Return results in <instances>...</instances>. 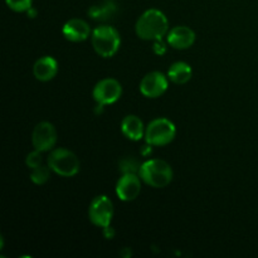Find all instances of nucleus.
Returning a JSON list of instances; mask_svg holds the SVG:
<instances>
[{
    "label": "nucleus",
    "mask_w": 258,
    "mask_h": 258,
    "mask_svg": "<svg viewBox=\"0 0 258 258\" xmlns=\"http://www.w3.org/2000/svg\"><path fill=\"white\" fill-rule=\"evenodd\" d=\"M88 217L95 226L101 228L110 227L113 217V206L110 198L106 196L96 197L90 204Z\"/></svg>",
    "instance_id": "423d86ee"
},
{
    "label": "nucleus",
    "mask_w": 258,
    "mask_h": 258,
    "mask_svg": "<svg viewBox=\"0 0 258 258\" xmlns=\"http://www.w3.org/2000/svg\"><path fill=\"white\" fill-rule=\"evenodd\" d=\"M49 166H38V168L33 169L32 174H30V179H32L33 183L35 184H44L45 181L49 179Z\"/></svg>",
    "instance_id": "f3484780"
},
{
    "label": "nucleus",
    "mask_w": 258,
    "mask_h": 258,
    "mask_svg": "<svg viewBox=\"0 0 258 258\" xmlns=\"http://www.w3.org/2000/svg\"><path fill=\"white\" fill-rule=\"evenodd\" d=\"M140 176L135 173L123 174L116 184V194L123 202H131L139 197L141 191Z\"/></svg>",
    "instance_id": "9d476101"
},
{
    "label": "nucleus",
    "mask_w": 258,
    "mask_h": 258,
    "mask_svg": "<svg viewBox=\"0 0 258 258\" xmlns=\"http://www.w3.org/2000/svg\"><path fill=\"white\" fill-rule=\"evenodd\" d=\"M48 166L55 174L66 178L77 175L80 171V160L75 153L64 148L53 150L48 156Z\"/></svg>",
    "instance_id": "20e7f679"
},
{
    "label": "nucleus",
    "mask_w": 258,
    "mask_h": 258,
    "mask_svg": "<svg viewBox=\"0 0 258 258\" xmlns=\"http://www.w3.org/2000/svg\"><path fill=\"white\" fill-rule=\"evenodd\" d=\"M139 176L153 188H165L173 180V169L161 159H151L141 164Z\"/></svg>",
    "instance_id": "f03ea898"
},
{
    "label": "nucleus",
    "mask_w": 258,
    "mask_h": 258,
    "mask_svg": "<svg viewBox=\"0 0 258 258\" xmlns=\"http://www.w3.org/2000/svg\"><path fill=\"white\" fill-rule=\"evenodd\" d=\"M58 72V63L50 55H45V57L39 58L37 62L33 66V73L34 77L38 81L42 82H47V81L53 80Z\"/></svg>",
    "instance_id": "ddd939ff"
},
{
    "label": "nucleus",
    "mask_w": 258,
    "mask_h": 258,
    "mask_svg": "<svg viewBox=\"0 0 258 258\" xmlns=\"http://www.w3.org/2000/svg\"><path fill=\"white\" fill-rule=\"evenodd\" d=\"M176 135L175 125L168 118H155L145 130V140L150 146H164L170 144Z\"/></svg>",
    "instance_id": "39448f33"
},
{
    "label": "nucleus",
    "mask_w": 258,
    "mask_h": 258,
    "mask_svg": "<svg viewBox=\"0 0 258 258\" xmlns=\"http://www.w3.org/2000/svg\"><path fill=\"white\" fill-rule=\"evenodd\" d=\"M8 7L14 12H28L32 8V0H5Z\"/></svg>",
    "instance_id": "a211bd4d"
},
{
    "label": "nucleus",
    "mask_w": 258,
    "mask_h": 258,
    "mask_svg": "<svg viewBox=\"0 0 258 258\" xmlns=\"http://www.w3.org/2000/svg\"><path fill=\"white\" fill-rule=\"evenodd\" d=\"M154 50H155V53H158V54H163V53H165V44L161 42V39L155 40Z\"/></svg>",
    "instance_id": "412c9836"
},
{
    "label": "nucleus",
    "mask_w": 258,
    "mask_h": 258,
    "mask_svg": "<svg viewBox=\"0 0 258 258\" xmlns=\"http://www.w3.org/2000/svg\"><path fill=\"white\" fill-rule=\"evenodd\" d=\"M121 131L128 140L139 141L144 138V123L138 116L128 115L121 122Z\"/></svg>",
    "instance_id": "4468645a"
},
{
    "label": "nucleus",
    "mask_w": 258,
    "mask_h": 258,
    "mask_svg": "<svg viewBox=\"0 0 258 258\" xmlns=\"http://www.w3.org/2000/svg\"><path fill=\"white\" fill-rule=\"evenodd\" d=\"M25 163H27L28 168L32 169V170L42 165V155H40V151L34 150L30 154H28L27 159H25Z\"/></svg>",
    "instance_id": "6ab92c4d"
},
{
    "label": "nucleus",
    "mask_w": 258,
    "mask_h": 258,
    "mask_svg": "<svg viewBox=\"0 0 258 258\" xmlns=\"http://www.w3.org/2000/svg\"><path fill=\"white\" fill-rule=\"evenodd\" d=\"M32 143L35 150L48 151L54 148L57 143V131L50 122H40L34 127L32 134Z\"/></svg>",
    "instance_id": "6e6552de"
},
{
    "label": "nucleus",
    "mask_w": 258,
    "mask_h": 258,
    "mask_svg": "<svg viewBox=\"0 0 258 258\" xmlns=\"http://www.w3.org/2000/svg\"><path fill=\"white\" fill-rule=\"evenodd\" d=\"M168 90V80L161 72H150L141 80L140 91L145 97H160Z\"/></svg>",
    "instance_id": "1a4fd4ad"
},
{
    "label": "nucleus",
    "mask_w": 258,
    "mask_h": 258,
    "mask_svg": "<svg viewBox=\"0 0 258 258\" xmlns=\"http://www.w3.org/2000/svg\"><path fill=\"white\" fill-rule=\"evenodd\" d=\"M121 170H122L123 174L127 173H135L138 169H140V166H138V163L135 160H131V159H126V160H122L120 164Z\"/></svg>",
    "instance_id": "aec40b11"
},
{
    "label": "nucleus",
    "mask_w": 258,
    "mask_h": 258,
    "mask_svg": "<svg viewBox=\"0 0 258 258\" xmlns=\"http://www.w3.org/2000/svg\"><path fill=\"white\" fill-rule=\"evenodd\" d=\"M62 33L67 40H71V42H83V40H86L90 37L91 28L85 20L71 19L63 25Z\"/></svg>",
    "instance_id": "f8f14e48"
},
{
    "label": "nucleus",
    "mask_w": 258,
    "mask_h": 258,
    "mask_svg": "<svg viewBox=\"0 0 258 258\" xmlns=\"http://www.w3.org/2000/svg\"><path fill=\"white\" fill-rule=\"evenodd\" d=\"M93 49L98 55L110 58L116 54L120 48L121 38L117 30L110 25H100L96 28L91 35Z\"/></svg>",
    "instance_id": "7ed1b4c3"
},
{
    "label": "nucleus",
    "mask_w": 258,
    "mask_h": 258,
    "mask_svg": "<svg viewBox=\"0 0 258 258\" xmlns=\"http://www.w3.org/2000/svg\"><path fill=\"white\" fill-rule=\"evenodd\" d=\"M115 4L112 2H106L101 5H93L90 10H88V14L91 18L96 20H106L113 15L115 13Z\"/></svg>",
    "instance_id": "dca6fc26"
},
{
    "label": "nucleus",
    "mask_w": 258,
    "mask_h": 258,
    "mask_svg": "<svg viewBox=\"0 0 258 258\" xmlns=\"http://www.w3.org/2000/svg\"><path fill=\"white\" fill-rule=\"evenodd\" d=\"M196 42V33L185 25H178L168 33V43L175 49H188Z\"/></svg>",
    "instance_id": "9b49d317"
},
{
    "label": "nucleus",
    "mask_w": 258,
    "mask_h": 258,
    "mask_svg": "<svg viewBox=\"0 0 258 258\" xmlns=\"http://www.w3.org/2000/svg\"><path fill=\"white\" fill-rule=\"evenodd\" d=\"M122 95V87L120 82L113 78H105L100 81L93 88V98L98 105H111L115 103Z\"/></svg>",
    "instance_id": "0eeeda50"
},
{
    "label": "nucleus",
    "mask_w": 258,
    "mask_h": 258,
    "mask_svg": "<svg viewBox=\"0 0 258 258\" xmlns=\"http://www.w3.org/2000/svg\"><path fill=\"white\" fill-rule=\"evenodd\" d=\"M169 23L165 14L158 9H149L138 19L136 34L144 40H159L168 33Z\"/></svg>",
    "instance_id": "f257e3e1"
},
{
    "label": "nucleus",
    "mask_w": 258,
    "mask_h": 258,
    "mask_svg": "<svg viewBox=\"0 0 258 258\" xmlns=\"http://www.w3.org/2000/svg\"><path fill=\"white\" fill-rule=\"evenodd\" d=\"M191 67L185 62H176L170 66L168 71V77L171 82L176 85H184L191 78Z\"/></svg>",
    "instance_id": "2eb2a0df"
}]
</instances>
